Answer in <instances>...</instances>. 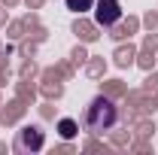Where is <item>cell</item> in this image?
I'll use <instances>...</instances> for the list:
<instances>
[{"label":"cell","mask_w":158,"mask_h":155,"mask_svg":"<svg viewBox=\"0 0 158 155\" xmlns=\"http://www.w3.org/2000/svg\"><path fill=\"white\" fill-rule=\"evenodd\" d=\"M116 125V107L110 100H94L88 107V131L91 134H103Z\"/></svg>","instance_id":"cell-1"},{"label":"cell","mask_w":158,"mask_h":155,"mask_svg":"<svg viewBox=\"0 0 158 155\" xmlns=\"http://www.w3.org/2000/svg\"><path fill=\"white\" fill-rule=\"evenodd\" d=\"M122 12H118V3L116 0H100V6H98V21L100 24H110V21H116Z\"/></svg>","instance_id":"cell-2"},{"label":"cell","mask_w":158,"mask_h":155,"mask_svg":"<svg viewBox=\"0 0 158 155\" xmlns=\"http://www.w3.org/2000/svg\"><path fill=\"white\" fill-rule=\"evenodd\" d=\"M61 134L64 137H73L76 131H73V122H61Z\"/></svg>","instance_id":"cell-3"},{"label":"cell","mask_w":158,"mask_h":155,"mask_svg":"<svg viewBox=\"0 0 158 155\" xmlns=\"http://www.w3.org/2000/svg\"><path fill=\"white\" fill-rule=\"evenodd\" d=\"M67 3H70V9H79V3H82V6H88L91 0H67Z\"/></svg>","instance_id":"cell-4"}]
</instances>
